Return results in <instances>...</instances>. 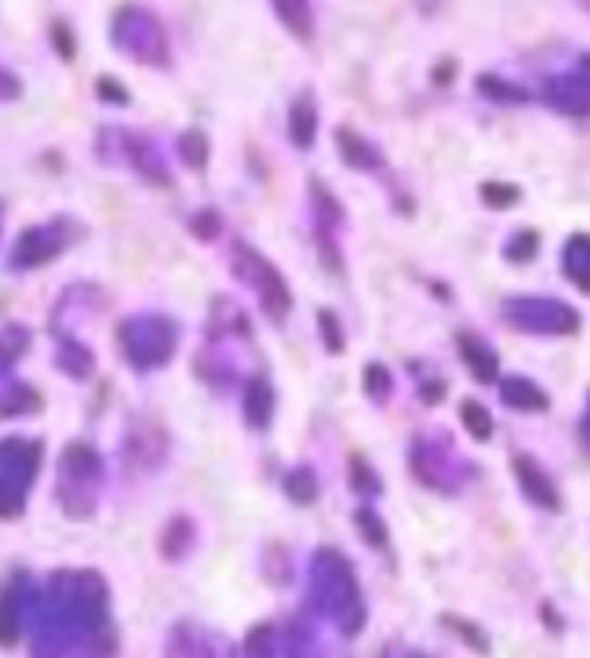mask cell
<instances>
[{
    "label": "cell",
    "instance_id": "cell-1",
    "mask_svg": "<svg viewBox=\"0 0 590 658\" xmlns=\"http://www.w3.org/2000/svg\"><path fill=\"white\" fill-rule=\"evenodd\" d=\"M314 574L321 586V600H325V608L339 619L343 633H357L361 625H365V604H361L354 571L347 568V560L339 557V553H317Z\"/></svg>",
    "mask_w": 590,
    "mask_h": 658
},
{
    "label": "cell",
    "instance_id": "cell-2",
    "mask_svg": "<svg viewBox=\"0 0 590 658\" xmlns=\"http://www.w3.org/2000/svg\"><path fill=\"white\" fill-rule=\"evenodd\" d=\"M506 324L517 331H532V336H576L579 331V313L565 302L543 299V295H525V299H506L503 302Z\"/></svg>",
    "mask_w": 590,
    "mask_h": 658
},
{
    "label": "cell",
    "instance_id": "cell-3",
    "mask_svg": "<svg viewBox=\"0 0 590 658\" xmlns=\"http://www.w3.org/2000/svg\"><path fill=\"white\" fill-rule=\"evenodd\" d=\"M547 106L565 117H590V55L579 59L573 73H557L543 88Z\"/></svg>",
    "mask_w": 590,
    "mask_h": 658
},
{
    "label": "cell",
    "instance_id": "cell-4",
    "mask_svg": "<svg viewBox=\"0 0 590 658\" xmlns=\"http://www.w3.org/2000/svg\"><path fill=\"white\" fill-rule=\"evenodd\" d=\"M514 480L522 488V495L540 509H562V495H557L554 480L547 477V469L536 463L532 455H514Z\"/></svg>",
    "mask_w": 590,
    "mask_h": 658
},
{
    "label": "cell",
    "instance_id": "cell-5",
    "mask_svg": "<svg viewBox=\"0 0 590 658\" xmlns=\"http://www.w3.org/2000/svg\"><path fill=\"white\" fill-rule=\"evenodd\" d=\"M455 346H460L463 364L474 371V379H478V382H495V375H500V357H495V350L489 346V342L467 331V336L455 339Z\"/></svg>",
    "mask_w": 590,
    "mask_h": 658
},
{
    "label": "cell",
    "instance_id": "cell-6",
    "mask_svg": "<svg viewBox=\"0 0 590 658\" xmlns=\"http://www.w3.org/2000/svg\"><path fill=\"white\" fill-rule=\"evenodd\" d=\"M500 396L506 407H514V412H547V404H551L540 385L529 379H503Z\"/></svg>",
    "mask_w": 590,
    "mask_h": 658
},
{
    "label": "cell",
    "instance_id": "cell-7",
    "mask_svg": "<svg viewBox=\"0 0 590 658\" xmlns=\"http://www.w3.org/2000/svg\"><path fill=\"white\" fill-rule=\"evenodd\" d=\"M565 274L579 291H587L590 295V237L576 233L565 244Z\"/></svg>",
    "mask_w": 590,
    "mask_h": 658
},
{
    "label": "cell",
    "instance_id": "cell-8",
    "mask_svg": "<svg viewBox=\"0 0 590 658\" xmlns=\"http://www.w3.org/2000/svg\"><path fill=\"white\" fill-rule=\"evenodd\" d=\"M339 150H343V161L350 164V168H361V172H376L379 168V153L372 150V145L361 139L357 131H347L339 128Z\"/></svg>",
    "mask_w": 590,
    "mask_h": 658
},
{
    "label": "cell",
    "instance_id": "cell-9",
    "mask_svg": "<svg viewBox=\"0 0 590 658\" xmlns=\"http://www.w3.org/2000/svg\"><path fill=\"white\" fill-rule=\"evenodd\" d=\"M277 15L285 18V26L292 29L299 40H310L314 34V12H310V0H274Z\"/></svg>",
    "mask_w": 590,
    "mask_h": 658
},
{
    "label": "cell",
    "instance_id": "cell-10",
    "mask_svg": "<svg viewBox=\"0 0 590 658\" xmlns=\"http://www.w3.org/2000/svg\"><path fill=\"white\" fill-rule=\"evenodd\" d=\"M288 128H292V139L299 145H310L314 142V131H317V110L314 102H310V96H303L292 106V113H288Z\"/></svg>",
    "mask_w": 590,
    "mask_h": 658
},
{
    "label": "cell",
    "instance_id": "cell-11",
    "mask_svg": "<svg viewBox=\"0 0 590 658\" xmlns=\"http://www.w3.org/2000/svg\"><path fill=\"white\" fill-rule=\"evenodd\" d=\"M460 419H463V426H467V433L474 436V441H489V436H492V415H489V407H485V404L463 401L460 404Z\"/></svg>",
    "mask_w": 590,
    "mask_h": 658
},
{
    "label": "cell",
    "instance_id": "cell-12",
    "mask_svg": "<svg viewBox=\"0 0 590 658\" xmlns=\"http://www.w3.org/2000/svg\"><path fill=\"white\" fill-rule=\"evenodd\" d=\"M271 407H274L271 385L255 379L252 385H248V404H244L248 422H252V426H266V422H271Z\"/></svg>",
    "mask_w": 590,
    "mask_h": 658
},
{
    "label": "cell",
    "instance_id": "cell-13",
    "mask_svg": "<svg viewBox=\"0 0 590 658\" xmlns=\"http://www.w3.org/2000/svg\"><path fill=\"white\" fill-rule=\"evenodd\" d=\"M478 91L485 99H495V102H525V99H529V91H525V88L506 85L503 77H492V73H481Z\"/></svg>",
    "mask_w": 590,
    "mask_h": 658
},
{
    "label": "cell",
    "instance_id": "cell-14",
    "mask_svg": "<svg viewBox=\"0 0 590 658\" xmlns=\"http://www.w3.org/2000/svg\"><path fill=\"white\" fill-rule=\"evenodd\" d=\"M285 488H288V495H292L299 506L314 503V495H317V480H314L310 469H296V473L285 480Z\"/></svg>",
    "mask_w": 590,
    "mask_h": 658
},
{
    "label": "cell",
    "instance_id": "cell-15",
    "mask_svg": "<svg viewBox=\"0 0 590 658\" xmlns=\"http://www.w3.org/2000/svg\"><path fill=\"white\" fill-rule=\"evenodd\" d=\"M536 252H540V237H536L532 229L517 233L511 244H506V258H511V263H525V258H532Z\"/></svg>",
    "mask_w": 590,
    "mask_h": 658
},
{
    "label": "cell",
    "instance_id": "cell-16",
    "mask_svg": "<svg viewBox=\"0 0 590 658\" xmlns=\"http://www.w3.org/2000/svg\"><path fill=\"white\" fill-rule=\"evenodd\" d=\"M444 625H452V630L460 633L463 641H470V644H474V651H478V655H489V636H485L474 622H460V619H455V615H444Z\"/></svg>",
    "mask_w": 590,
    "mask_h": 658
},
{
    "label": "cell",
    "instance_id": "cell-17",
    "mask_svg": "<svg viewBox=\"0 0 590 658\" xmlns=\"http://www.w3.org/2000/svg\"><path fill=\"white\" fill-rule=\"evenodd\" d=\"M481 201L489 207H511L517 201V190L506 182H485L481 186Z\"/></svg>",
    "mask_w": 590,
    "mask_h": 658
},
{
    "label": "cell",
    "instance_id": "cell-18",
    "mask_svg": "<svg viewBox=\"0 0 590 658\" xmlns=\"http://www.w3.org/2000/svg\"><path fill=\"white\" fill-rule=\"evenodd\" d=\"M365 379H368V393L379 396V401H387V396H390V375H387V368H376V364H372V368L365 371Z\"/></svg>",
    "mask_w": 590,
    "mask_h": 658
},
{
    "label": "cell",
    "instance_id": "cell-19",
    "mask_svg": "<svg viewBox=\"0 0 590 658\" xmlns=\"http://www.w3.org/2000/svg\"><path fill=\"white\" fill-rule=\"evenodd\" d=\"M321 328H325V336H328V350H332V353L343 350V336H339V320H336L332 309L321 313Z\"/></svg>",
    "mask_w": 590,
    "mask_h": 658
},
{
    "label": "cell",
    "instance_id": "cell-20",
    "mask_svg": "<svg viewBox=\"0 0 590 658\" xmlns=\"http://www.w3.org/2000/svg\"><path fill=\"white\" fill-rule=\"evenodd\" d=\"M357 520H361V524L368 528V531H365V535H368V542H382V524H376V520H372L368 514H357Z\"/></svg>",
    "mask_w": 590,
    "mask_h": 658
},
{
    "label": "cell",
    "instance_id": "cell-21",
    "mask_svg": "<svg viewBox=\"0 0 590 658\" xmlns=\"http://www.w3.org/2000/svg\"><path fill=\"white\" fill-rule=\"evenodd\" d=\"M587 433H590V415H587Z\"/></svg>",
    "mask_w": 590,
    "mask_h": 658
},
{
    "label": "cell",
    "instance_id": "cell-22",
    "mask_svg": "<svg viewBox=\"0 0 590 658\" xmlns=\"http://www.w3.org/2000/svg\"><path fill=\"white\" fill-rule=\"evenodd\" d=\"M409 658H423V655H409Z\"/></svg>",
    "mask_w": 590,
    "mask_h": 658
}]
</instances>
